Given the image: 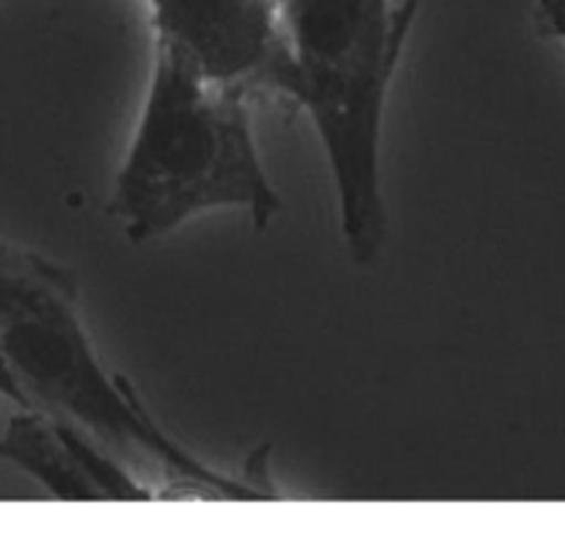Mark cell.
<instances>
[{
	"label": "cell",
	"instance_id": "277c9868",
	"mask_svg": "<svg viewBox=\"0 0 565 535\" xmlns=\"http://www.w3.org/2000/svg\"><path fill=\"white\" fill-rule=\"evenodd\" d=\"M0 458L31 474L55 500H103L70 439V425L42 408H17L0 430Z\"/></svg>",
	"mask_w": 565,
	"mask_h": 535
},
{
	"label": "cell",
	"instance_id": "8992f818",
	"mask_svg": "<svg viewBox=\"0 0 565 535\" xmlns=\"http://www.w3.org/2000/svg\"><path fill=\"white\" fill-rule=\"evenodd\" d=\"M535 22L544 36L561 39L565 44V0H539Z\"/></svg>",
	"mask_w": 565,
	"mask_h": 535
},
{
	"label": "cell",
	"instance_id": "3957f363",
	"mask_svg": "<svg viewBox=\"0 0 565 535\" xmlns=\"http://www.w3.org/2000/svg\"><path fill=\"white\" fill-rule=\"evenodd\" d=\"M152 47L210 81L270 97L285 58L279 0H147Z\"/></svg>",
	"mask_w": 565,
	"mask_h": 535
},
{
	"label": "cell",
	"instance_id": "6da1fadb",
	"mask_svg": "<svg viewBox=\"0 0 565 535\" xmlns=\"http://www.w3.org/2000/svg\"><path fill=\"white\" fill-rule=\"evenodd\" d=\"M252 99L152 47L141 110L108 191V215L127 240H160L213 210H243L257 229L281 213Z\"/></svg>",
	"mask_w": 565,
	"mask_h": 535
},
{
	"label": "cell",
	"instance_id": "5b68a950",
	"mask_svg": "<svg viewBox=\"0 0 565 535\" xmlns=\"http://www.w3.org/2000/svg\"><path fill=\"white\" fill-rule=\"evenodd\" d=\"M0 395H3L9 403H14L17 408H36L33 406L31 395H28V389L22 386L17 370L11 367V362H9V356L3 353V347H0Z\"/></svg>",
	"mask_w": 565,
	"mask_h": 535
},
{
	"label": "cell",
	"instance_id": "7a4b0ae2",
	"mask_svg": "<svg viewBox=\"0 0 565 535\" xmlns=\"http://www.w3.org/2000/svg\"><path fill=\"white\" fill-rule=\"evenodd\" d=\"M285 58L270 97L312 121L331 169L348 257L379 263L390 237L384 119L403 53L392 0H279Z\"/></svg>",
	"mask_w": 565,
	"mask_h": 535
},
{
	"label": "cell",
	"instance_id": "52a82bcc",
	"mask_svg": "<svg viewBox=\"0 0 565 535\" xmlns=\"http://www.w3.org/2000/svg\"><path fill=\"white\" fill-rule=\"evenodd\" d=\"M419 6H423V0H401V3L395 6V44L401 53L406 50L408 33H412L414 20H417Z\"/></svg>",
	"mask_w": 565,
	"mask_h": 535
}]
</instances>
